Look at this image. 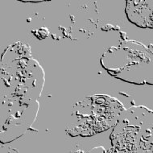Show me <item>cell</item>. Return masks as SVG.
Here are the masks:
<instances>
[{
  "instance_id": "1",
  "label": "cell",
  "mask_w": 153,
  "mask_h": 153,
  "mask_svg": "<svg viewBox=\"0 0 153 153\" xmlns=\"http://www.w3.org/2000/svg\"><path fill=\"white\" fill-rule=\"evenodd\" d=\"M103 67L117 78L130 83L153 85V46L127 41L110 48L101 60Z\"/></svg>"
},
{
  "instance_id": "2",
  "label": "cell",
  "mask_w": 153,
  "mask_h": 153,
  "mask_svg": "<svg viewBox=\"0 0 153 153\" xmlns=\"http://www.w3.org/2000/svg\"><path fill=\"white\" fill-rule=\"evenodd\" d=\"M126 13L132 24L142 28H153V1H127Z\"/></svg>"
}]
</instances>
